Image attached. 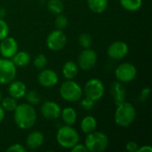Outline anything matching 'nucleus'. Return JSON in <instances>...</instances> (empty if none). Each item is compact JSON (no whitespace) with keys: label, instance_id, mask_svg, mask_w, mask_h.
Segmentation results:
<instances>
[{"label":"nucleus","instance_id":"obj_1","mask_svg":"<svg viewBox=\"0 0 152 152\" xmlns=\"http://www.w3.org/2000/svg\"><path fill=\"white\" fill-rule=\"evenodd\" d=\"M37 111L29 103L18 104L13 111V120L16 126L22 130L30 129L37 122Z\"/></svg>","mask_w":152,"mask_h":152},{"label":"nucleus","instance_id":"obj_2","mask_svg":"<svg viewBox=\"0 0 152 152\" xmlns=\"http://www.w3.org/2000/svg\"><path fill=\"white\" fill-rule=\"evenodd\" d=\"M137 112L135 107L127 102L117 105V109L114 113L115 123L121 127H127L131 126L135 120Z\"/></svg>","mask_w":152,"mask_h":152},{"label":"nucleus","instance_id":"obj_3","mask_svg":"<svg viewBox=\"0 0 152 152\" xmlns=\"http://www.w3.org/2000/svg\"><path fill=\"white\" fill-rule=\"evenodd\" d=\"M56 141L61 148L70 150L79 142V134L71 126L65 125L58 129Z\"/></svg>","mask_w":152,"mask_h":152},{"label":"nucleus","instance_id":"obj_4","mask_svg":"<svg viewBox=\"0 0 152 152\" xmlns=\"http://www.w3.org/2000/svg\"><path fill=\"white\" fill-rule=\"evenodd\" d=\"M60 95L61 98L69 102L80 101L83 95V89L73 79H66L60 86Z\"/></svg>","mask_w":152,"mask_h":152},{"label":"nucleus","instance_id":"obj_5","mask_svg":"<svg viewBox=\"0 0 152 152\" xmlns=\"http://www.w3.org/2000/svg\"><path fill=\"white\" fill-rule=\"evenodd\" d=\"M85 145L90 152H102L109 146V138L102 132L94 131L87 134Z\"/></svg>","mask_w":152,"mask_h":152},{"label":"nucleus","instance_id":"obj_6","mask_svg":"<svg viewBox=\"0 0 152 152\" xmlns=\"http://www.w3.org/2000/svg\"><path fill=\"white\" fill-rule=\"evenodd\" d=\"M105 87L102 81L99 78L89 79L84 87V94L86 98H89L95 102L102 98L104 95Z\"/></svg>","mask_w":152,"mask_h":152},{"label":"nucleus","instance_id":"obj_7","mask_svg":"<svg viewBox=\"0 0 152 152\" xmlns=\"http://www.w3.org/2000/svg\"><path fill=\"white\" fill-rule=\"evenodd\" d=\"M137 76V69L135 66L130 62H124L119 64L115 69V77L118 81L127 84L135 79Z\"/></svg>","mask_w":152,"mask_h":152},{"label":"nucleus","instance_id":"obj_8","mask_svg":"<svg viewBox=\"0 0 152 152\" xmlns=\"http://www.w3.org/2000/svg\"><path fill=\"white\" fill-rule=\"evenodd\" d=\"M17 74L16 66L10 59H0V84L8 85L15 79Z\"/></svg>","mask_w":152,"mask_h":152},{"label":"nucleus","instance_id":"obj_9","mask_svg":"<svg viewBox=\"0 0 152 152\" xmlns=\"http://www.w3.org/2000/svg\"><path fill=\"white\" fill-rule=\"evenodd\" d=\"M67 44V36L61 29H55L49 33L46 38V45L51 51H60Z\"/></svg>","mask_w":152,"mask_h":152},{"label":"nucleus","instance_id":"obj_10","mask_svg":"<svg viewBox=\"0 0 152 152\" xmlns=\"http://www.w3.org/2000/svg\"><path fill=\"white\" fill-rule=\"evenodd\" d=\"M78 68L83 70L92 69L97 63V53L90 48H85L78 56Z\"/></svg>","mask_w":152,"mask_h":152},{"label":"nucleus","instance_id":"obj_11","mask_svg":"<svg viewBox=\"0 0 152 152\" xmlns=\"http://www.w3.org/2000/svg\"><path fill=\"white\" fill-rule=\"evenodd\" d=\"M128 51L129 48L126 43L123 41H116L108 47L107 54L112 60L120 61L127 55Z\"/></svg>","mask_w":152,"mask_h":152},{"label":"nucleus","instance_id":"obj_12","mask_svg":"<svg viewBox=\"0 0 152 152\" xmlns=\"http://www.w3.org/2000/svg\"><path fill=\"white\" fill-rule=\"evenodd\" d=\"M18 42L12 37H6L0 43V54L4 58L12 59V57L18 52Z\"/></svg>","mask_w":152,"mask_h":152},{"label":"nucleus","instance_id":"obj_13","mask_svg":"<svg viewBox=\"0 0 152 152\" xmlns=\"http://www.w3.org/2000/svg\"><path fill=\"white\" fill-rule=\"evenodd\" d=\"M37 81L41 86L50 88L54 86L58 83L59 77L54 70L50 69H44L37 76Z\"/></svg>","mask_w":152,"mask_h":152},{"label":"nucleus","instance_id":"obj_14","mask_svg":"<svg viewBox=\"0 0 152 152\" xmlns=\"http://www.w3.org/2000/svg\"><path fill=\"white\" fill-rule=\"evenodd\" d=\"M61 109L58 103L53 101H46L42 103L40 107V112L42 116L49 120L57 119L61 115Z\"/></svg>","mask_w":152,"mask_h":152},{"label":"nucleus","instance_id":"obj_15","mask_svg":"<svg viewBox=\"0 0 152 152\" xmlns=\"http://www.w3.org/2000/svg\"><path fill=\"white\" fill-rule=\"evenodd\" d=\"M9 85L8 87V94L12 98L19 100L25 96L27 93V86L26 85L20 80H12Z\"/></svg>","mask_w":152,"mask_h":152},{"label":"nucleus","instance_id":"obj_16","mask_svg":"<svg viewBox=\"0 0 152 152\" xmlns=\"http://www.w3.org/2000/svg\"><path fill=\"white\" fill-rule=\"evenodd\" d=\"M110 92L116 105H118L126 101V91L125 86H123V83L119 81H114L111 85Z\"/></svg>","mask_w":152,"mask_h":152},{"label":"nucleus","instance_id":"obj_17","mask_svg":"<svg viewBox=\"0 0 152 152\" xmlns=\"http://www.w3.org/2000/svg\"><path fill=\"white\" fill-rule=\"evenodd\" d=\"M45 141V136L43 133L39 131L31 132L26 139V145L29 150H37L40 148Z\"/></svg>","mask_w":152,"mask_h":152},{"label":"nucleus","instance_id":"obj_18","mask_svg":"<svg viewBox=\"0 0 152 152\" xmlns=\"http://www.w3.org/2000/svg\"><path fill=\"white\" fill-rule=\"evenodd\" d=\"M78 65L74 61H69L62 66V75L66 79H74L78 74Z\"/></svg>","mask_w":152,"mask_h":152},{"label":"nucleus","instance_id":"obj_19","mask_svg":"<svg viewBox=\"0 0 152 152\" xmlns=\"http://www.w3.org/2000/svg\"><path fill=\"white\" fill-rule=\"evenodd\" d=\"M62 118V121L68 126H73L77 122V115L76 110L72 107H66L61 111L60 115Z\"/></svg>","mask_w":152,"mask_h":152},{"label":"nucleus","instance_id":"obj_20","mask_svg":"<svg viewBox=\"0 0 152 152\" xmlns=\"http://www.w3.org/2000/svg\"><path fill=\"white\" fill-rule=\"evenodd\" d=\"M81 130L85 134H90L94 131H95L97 127V120L93 116H86L80 124Z\"/></svg>","mask_w":152,"mask_h":152},{"label":"nucleus","instance_id":"obj_21","mask_svg":"<svg viewBox=\"0 0 152 152\" xmlns=\"http://www.w3.org/2000/svg\"><path fill=\"white\" fill-rule=\"evenodd\" d=\"M30 55L25 51L17 52L12 57V61L16 67H25L30 62Z\"/></svg>","mask_w":152,"mask_h":152},{"label":"nucleus","instance_id":"obj_22","mask_svg":"<svg viewBox=\"0 0 152 152\" xmlns=\"http://www.w3.org/2000/svg\"><path fill=\"white\" fill-rule=\"evenodd\" d=\"M109 4V0H87L88 8L94 13L103 12Z\"/></svg>","mask_w":152,"mask_h":152},{"label":"nucleus","instance_id":"obj_23","mask_svg":"<svg viewBox=\"0 0 152 152\" xmlns=\"http://www.w3.org/2000/svg\"><path fill=\"white\" fill-rule=\"evenodd\" d=\"M120 5L128 12H136L142 5V0H119Z\"/></svg>","mask_w":152,"mask_h":152},{"label":"nucleus","instance_id":"obj_24","mask_svg":"<svg viewBox=\"0 0 152 152\" xmlns=\"http://www.w3.org/2000/svg\"><path fill=\"white\" fill-rule=\"evenodd\" d=\"M0 105L2 106V108L4 109V111H10V112H13L14 110L16 109L18 103L16 99L12 98V96H7L3 98V100L0 102Z\"/></svg>","mask_w":152,"mask_h":152},{"label":"nucleus","instance_id":"obj_25","mask_svg":"<svg viewBox=\"0 0 152 152\" xmlns=\"http://www.w3.org/2000/svg\"><path fill=\"white\" fill-rule=\"evenodd\" d=\"M47 8L50 11V12L57 15L62 13L64 5L61 0H49L47 2Z\"/></svg>","mask_w":152,"mask_h":152},{"label":"nucleus","instance_id":"obj_26","mask_svg":"<svg viewBox=\"0 0 152 152\" xmlns=\"http://www.w3.org/2000/svg\"><path fill=\"white\" fill-rule=\"evenodd\" d=\"M33 65L38 70L44 69L47 65V58H46V56L45 54H42V53L37 54L35 57L34 61H33Z\"/></svg>","mask_w":152,"mask_h":152},{"label":"nucleus","instance_id":"obj_27","mask_svg":"<svg viewBox=\"0 0 152 152\" xmlns=\"http://www.w3.org/2000/svg\"><path fill=\"white\" fill-rule=\"evenodd\" d=\"M25 96H26V100H27L28 103L31 104L32 106L37 105L41 102L40 94L36 91H29V92L26 93Z\"/></svg>","mask_w":152,"mask_h":152},{"label":"nucleus","instance_id":"obj_28","mask_svg":"<svg viewBox=\"0 0 152 152\" xmlns=\"http://www.w3.org/2000/svg\"><path fill=\"white\" fill-rule=\"evenodd\" d=\"M92 42H93L92 37L88 33H83L78 37V43L84 49L85 48H90Z\"/></svg>","mask_w":152,"mask_h":152},{"label":"nucleus","instance_id":"obj_29","mask_svg":"<svg viewBox=\"0 0 152 152\" xmlns=\"http://www.w3.org/2000/svg\"><path fill=\"white\" fill-rule=\"evenodd\" d=\"M55 26H56L57 29H61V30L64 29L68 26L67 17L62 13L57 14V17L55 19Z\"/></svg>","mask_w":152,"mask_h":152},{"label":"nucleus","instance_id":"obj_30","mask_svg":"<svg viewBox=\"0 0 152 152\" xmlns=\"http://www.w3.org/2000/svg\"><path fill=\"white\" fill-rule=\"evenodd\" d=\"M94 106H95V102L89 98H86V97L84 98L83 100H81V102H80V107L85 110L90 111L94 108Z\"/></svg>","mask_w":152,"mask_h":152},{"label":"nucleus","instance_id":"obj_31","mask_svg":"<svg viewBox=\"0 0 152 152\" xmlns=\"http://www.w3.org/2000/svg\"><path fill=\"white\" fill-rule=\"evenodd\" d=\"M8 35H9V26L4 20L0 19V41L5 38L6 37H8Z\"/></svg>","mask_w":152,"mask_h":152},{"label":"nucleus","instance_id":"obj_32","mask_svg":"<svg viewBox=\"0 0 152 152\" xmlns=\"http://www.w3.org/2000/svg\"><path fill=\"white\" fill-rule=\"evenodd\" d=\"M150 94H151V88L150 87H144L142 91H141V93H140V94H139V97H138V100L141 102H145L148 99H149V97H150Z\"/></svg>","mask_w":152,"mask_h":152},{"label":"nucleus","instance_id":"obj_33","mask_svg":"<svg viewBox=\"0 0 152 152\" xmlns=\"http://www.w3.org/2000/svg\"><path fill=\"white\" fill-rule=\"evenodd\" d=\"M6 151L7 152H26L27 151V149L20 144V143H14V144H12L11 146H9L7 149H6Z\"/></svg>","mask_w":152,"mask_h":152},{"label":"nucleus","instance_id":"obj_34","mask_svg":"<svg viewBox=\"0 0 152 152\" xmlns=\"http://www.w3.org/2000/svg\"><path fill=\"white\" fill-rule=\"evenodd\" d=\"M138 148H139V144L134 141H130L126 144V149L129 152H136Z\"/></svg>","mask_w":152,"mask_h":152},{"label":"nucleus","instance_id":"obj_35","mask_svg":"<svg viewBox=\"0 0 152 152\" xmlns=\"http://www.w3.org/2000/svg\"><path fill=\"white\" fill-rule=\"evenodd\" d=\"M71 152H88L87 148L86 147L85 144H82V143H77L76 144L72 149H70Z\"/></svg>","mask_w":152,"mask_h":152},{"label":"nucleus","instance_id":"obj_36","mask_svg":"<svg viewBox=\"0 0 152 152\" xmlns=\"http://www.w3.org/2000/svg\"><path fill=\"white\" fill-rule=\"evenodd\" d=\"M151 151H152L151 146H150V145H145V146L139 147L136 152H151Z\"/></svg>","mask_w":152,"mask_h":152},{"label":"nucleus","instance_id":"obj_37","mask_svg":"<svg viewBox=\"0 0 152 152\" xmlns=\"http://www.w3.org/2000/svg\"><path fill=\"white\" fill-rule=\"evenodd\" d=\"M4 118V110L2 108V106L0 105V124L3 122Z\"/></svg>","mask_w":152,"mask_h":152},{"label":"nucleus","instance_id":"obj_38","mask_svg":"<svg viewBox=\"0 0 152 152\" xmlns=\"http://www.w3.org/2000/svg\"><path fill=\"white\" fill-rule=\"evenodd\" d=\"M2 100H3V94H2V92L0 91V102H1Z\"/></svg>","mask_w":152,"mask_h":152},{"label":"nucleus","instance_id":"obj_39","mask_svg":"<svg viewBox=\"0 0 152 152\" xmlns=\"http://www.w3.org/2000/svg\"><path fill=\"white\" fill-rule=\"evenodd\" d=\"M40 1H45V0H40Z\"/></svg>","mask_w":152,"mask_h":152}]
</instances>
